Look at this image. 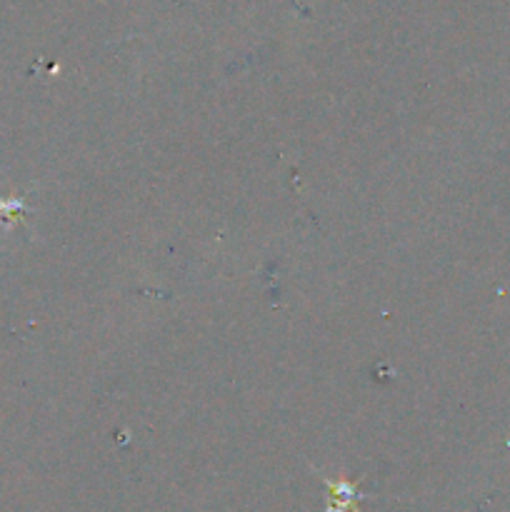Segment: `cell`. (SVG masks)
Listing matches in <instances>:
<instances>
[{
  "label": "cell",
  "mask_w": 510,
  "mask_h": 512,
  "mask_svg": "<svg viewBox=\"0 0 510 512\" xmlns=\"http://www.w3.org/2000/svg\"><path fill=\"white\" fill-rule=\"evenodd\" d=\"M330 485V510L328 512H343L350 505L358 503V490L348 483H328Z\"/></svg>",
  "instance_id": "6da1fadb"
}]
</instances>
